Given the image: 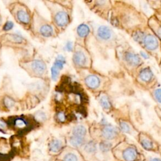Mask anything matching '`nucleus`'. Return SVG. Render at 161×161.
<instances>
[{
	"label": "nucleus",
	"instance_id": "obj_1",
	"mask_svg": "<svg viewBox=\"0 0 161 161\" xmlns=\"http://www.w3.org/2000/svg\"><path fill=\"white\" fill-rule=\"evenodd\" d=\"M53 20L58 26L64 27L69 23V16L65 11H58L53 15Z\"/></svg>",
	"mask_w": 161,
	"mask_h": 161
},
{
	"label": "nucleus",
	"instance_id": "obj_2",
	"mask_svg": "<svg viewBox=\"0 0 161 161\" xmlns=\"http://www.w3.org/2000/svg\"><path fill=\"white\" fill-rule=\"evenodd\" d=\"M145 47L149 50H155L158 45L157 38L152 35H145L142 41Z\"/></svg>",
	"mask_w": 161,
	"mask_h": 161
},
{
	"label": "nucleus",
	"instance_id": "obj_3",
	"mask_svg": "<svg viewBox=\"0 0 161 161\" xmlns=\"http://www.w3.org/2000/svg\"><path fill=\"white\" fill-rule=\"evenodd\" d=\"M30 67L32 70V72L38 75H42L46 70V65L45 62L40 60H35L31 64Z\"/></svg>",
	"mask_w": 161,
	"mask_h": 161
},
{
	"label": "nucleus",
	"instance_id": "obj_4",
	"mask_svg": "<svg viewBox=\"0 0 161 161\" xmlns=\"http://www.w3.org/2000/svg\"><path fill=\"white\" fill-rule=\"evenodd\" d=\"M122 157L125 161H135L138 157V151L133 147H128L123 150Z\"/></svg>",
	"mask_w": 161,
	"mask_h": 161
},
{
	"label": "nucleus",
	"instance_id": "obj_5",
	"mask_svg": "<svg viewBox=\"0 0 161 161\" xmlns=\"http://www.w3.org/2000/svg\"><path fill=\"white\" fill-rule=\"evenodd\" d=\"M117 134V129L112 125H106L102 130V136L107 140L114 138Z\"/></svg>",
	"mask_w": 161,
	"mask_h": 161
},
{
	"label": "nucleus",
	"instance_id": "obj_6",
	"mask_svg": "<svg viewBox=\"0 0 161 161\" xmlns=\"http://www.w3.org/2000/svg\"><path fill=\"white\" fill-rule=\"evenodd\" d=\"M98 37L103 40H109L113 35V31L111 29L105 25L100 26L97 31Z\"/></svg>",
	"mask_w": 161,
	"mask_h": 161
},
{
	"label": "nucleus",
	"instance_id": "obj_7",
	"mask_svg": "<svg viewBox=\"0 0 161 161\" xmlns=\"http://www.w3.org/2000/svg\"><path fill=\"white\" fill-rule=\"evenodd\" d=\"M16 18L20 23L27 25L30 21V16L28 12L25 9L20 8L16 12Z\"/></svg>",
	"mask_w": 161,
	"mask_h": 161
},
{
	"label": "nucleus",
	"instance_id": "obj_8",
	"mask_svg": "<svg viewBox=\"0 0 161 161\" xmlns=\"http://www.w3.org/2000/svg\"><path fill=\"white\" fill-rule=\"evenodd\" d=\"M125 60L128 64L133 66L138 65L141 62V59L138 55L132 52H128L125 54Z\"/></svg>",
	"mask_w": 161,
	"mask_h": 161
},
{
	"label": "nucleus",
	"instance_id": "obj_9",
	"mask_svg": "<svg viewBox=\"0 0 161 161\" xmlns=\"http://www.w3.org/2000/svg\"><path fill=\"white\" fill-rule=\"evenodd\" d=\"M73 62L77 66H82L86 62V56L80 50L76 51L73 55Z\"/></svg>",
	"mask_w": 161,
	"mask_h": 161
},
{
	"label": "nucleus",
	"instance_id": "obj_10",
	"mask_svg": "<svg viewBox=\"0 0 161 161\" xmlns=\"http://www.w3.org/2000/svg\"><path fill=\"white\" fill-rule=\"evenodd\" d=\"M85 83L89 87L96 89L100 84V79L95 75H89L85 79Z\"/></svg>",
	"mask_w": 161,
	"mask_h": 161
},
{
	"label": "nucleus",
	"instance_id": "obj_11",
	"mask_svg": "<svg viewBox=\"0 0 161 161\" xmlns=\"http://www.w3.org/2000/svg\"><path fill=\"white\" fill-rule=\"evenodd\" d=\"M40 34L44 37H50L53 34V29L52 26L47 23H43L38 28Z\"/></svg>",
	"mask_w": 161,
	"mask_h": 161
},
{
	"label": "nucleus",
	"instance_id": "obj_12",
	"mask_svg": "<svg viewBox=\"0 0 161 161\" xmlns=\"http://www.w3.org/2000/svg\"><path fill=\"white\" fill-rule=\"evenodd\" d=\"M63 148L62 142L58 139L52 140L49 143V150L50 152L56 153L59 152Z\"/></svg>",
	"mask_w": 161,
	"mask_h": 161
},
{
	"label": "nucleus",
	"instance_id": "obj_13",
	"mask_svg": "<svg viewBox=\"0 0 161 161\" xmlns=\"http://www.w3.org/2000/svg\"><path fill=\"white\" fill-rule=\"evenodd\" d=\"M87 130L83 125H77L72 129V136L84 138L86 135Z\"/></svg>",
	"mask_w": 161,
	"mask_h": 161
},
{
	"label": "nucleus",
	"instance_id": "obj_14",
	"mask_svg": "<svg viewBox=\"0 0 161 161\" xmlns=\"http://www.w3.org/2000/svg\"><path fill=\"white\" fill-rule=\"evenodd\" d=\"M12 124L15 128L21 130H25L28 127L27 121L22 118H16L14 119L12 121Z\"/></svg>",
	"mask_w": 161,
	"mask_h": 161
},
{
	"label": "nucleus",
	"instance_id": "obj_15",
	"mask_svg": "<svg viewBox=\"0 0 161 161\" xmlns=\"http://www.w3.org/2000/svg\"><path fill=\"white\" fill-rule=\"evenodd\" d=\"M153 73L152 70L148 68L143 69L140 73V78L144 82L150 81L153 77Z\"/></svg>",
	"mask_w": 161,
	"mask_h": 161
},
{
	"label": "nucleus",
	"instance_id": "obj_16",
	"mask_svg": "<svg viewBox=\"0 0 161 161\" xmlns=\"http://www.w3.org/2000/svg\"><path fill=\"white\" fill-rule=\"evenodd\" d=\"M90 28L88 25L86 24L80 25L77 28V35L80 37H85L89 33Z\"/></svg>",
	"mask_w": 161,
	"mask_h": 161
},
{
	"label": "nucleus",
	"instance_id": "obj_17",
	"mask_svg": "<svg viewBox=\"0 0 161 161\" xmlns=\"http://www.w3.org/2000/svg\"><path fill=\"white\" fill-rule=\"evenodd\" d=\"M85 142V138L82 137H78L75 136H72L69 139V142L72 146L74 147H79L82 146Z\"/></svg>",
	"mask_w": 161,
	"mask_h": 161
},
{
	"label": "nucleus",
	"instance_id": "obj_18",
	"mask_svg": "<svg viewBox=\"0 0 161 161\" xmlns=\"http://www.w3.org/2000/svg\"><path fill=\"white\" fill-rule=\"evenodd\" d=\"M84 149L87 153H94L97 150V145L94 142L89 141L85 144Z\"/></svg>",
	"mask_w": 161,
	"mask_h": 161
},
{
	"label": "nucleus",
	"instance_id": "obj_19",
	"mask_svg": "<svg viewBox=\"0 0 161 161\" xmlns=\"http://www.w3.org/2000/svg\"><path fill=\"white\" fill-rule=\"evenodd\" d=\"M6 38L8 41L14 43H21L23 41V37L16 34L6 35Z\"/></svg>",
	"mask_w": 161,
	"mask_h": 161
},
{
	"label": "nucleus",
	"instance_id": "obj_20",
	"mask_svg": "<svg viewBox=\"0 0 161 161\" xmlns=\"http://www.w3.org/2000/svg\"><path fill=\"white\" fill-rule=\"evenodd\" d=\"M112 147V144L108 140L101 142L99 145V150L102 153H107L110 151Z\"/></svg>",
	"mask_w": 161,
	"mask_h": 161
},
{
	"label": "nucleus",
	"instance_id": "obj_21",
	"mask_svg": "<svg viewBox=\"0 0 161 161\" xmlns=\"http://www.w3.org/2000/svg\"><path fill=\"white\" fill-rule=\"evenodd\" d=\"M65 63V58L62 55H59L55 59L53 66L55 67L56 68H57L58 69H59L60 70L64 67V65Z\"/></svg>",
	"mask_w": 161,
	"mask_h": 161
},
{
	"label": "nucleus",
	"instance_id": "obj_22",
	"mask_svg": "<svg viewBox=\"0 0 161 161\" xmlns=\"http://www.w3.org/2000/svg\"><path fill=\"white\" fill-rule=\"evenodd\" d=\"M141 145L145 150H152L153 147V142L147 138H143L140 141Z\"/></svg>",
	"mask_w": 161,
	"mask_h": 161
},
{
	"label": "nucleus",
	"instance_id": "obj_23",
	"mask_svg": "<svg viewBox=\"0 0 161 161\" xmlns=\"http://www.w3.org/2000/svg\"><path fill=\"white\" fill-rule=\"evenodd\" d=\"M63 161H78V157L75 153L68 152L63 157Z\"/></svg>",
	"mask_w": 161,
	"mask_h": 161
},
{
	"label": "nucleus",
	"instance_id": "obj_24",
	"mask_svg": "<svg viewBox=\"0 0 161 161\" xmlns=\"http://www.w3.org/2000/svg\"><path fill=\"white\" fill-rule=\"evenodd\" d=\"M100 104L104 109H109L111 107V103L106 96H103L100 99Z\"/></svg>",
	"mask_w": 161,
	"mask_h": 161
},
{
	"label": "nucleus",
	"instance_id": "obj_25",
	"mask_svg": "<svg viewBox=\"0 0 161 161\" xmlns=\"http://www.w3.org/2000/svg\"><path fill=\"white\" fill-rule=\"evenodd\" d=\"M60 72V70L56 68L54 66H52L51 68V75H52V79L53 80H56L58 77Z\"/></svg>",
	"mask_w": 161,
	"mask_h": 161
},
{
	"label": "nucleus",
	"instance_id": "obj_26",
	"mask_svg": "<svg viewBox=\"0 0 161 161\" xmlns=\"http://www.w3.org/2000/svg\"><path fill=\"white\" fill-rule=\"evenodd\" d=\"M4 104L6 107H7L8 108H12L14 105V100L13 99H11V97L7 96V97H6L4 98Z\"/></svg>",
	"mask_w": 161,
	"mask_h": 161
},
{
	"label": "nucleus",
	"instance_id": "obj_27",
	"mask_svg": "<svg viewBox=\"0 0 161 161\" xmlns=\"http://www.w3.org/2000/svg\"><path fill=\"white\" fill-rule=\"evenodd\" d=\"M119 126H120L121 130L123 132H125V133H130V131H131V128H130V126H129L128 124L127 123H126V122H123V121L121 122L120 124H119Z\"/></svg>",
	"mask_w": 161,
	"mask_h": 161
},
{
	"label": "nucleus",
	"instance_id": "obj_28",
	"mask_svg": "<svg viewBox=\"0 0 161 161\" xmlns=\"http://www.w3.org/2000/svg\"><path fill=\"white\" fill-rule=\"evenodd\" d=\"M144 36H145L144 33L142 31H136L133 35V38L135 40V41L138 42H142Z\"/></svg>",
	"mask_w": 161,
	"mask_h": 161
},
{
	"label": "nucleus",
	"instance_id": "obj_29",
	"mask_svg": "<svg viewBox=\"0 0 161 161\" xmlns=\"http://www.w3.org/2000/svg\"><path fill=\"white\" fill-rule=\"evenodd\" d=\"M57 119L61 123H64L67 119V116L64 112L60 111L57 114Z\"/></svg>",
	"mask_w": 161,
	"mask_h": 161
},
{
	"label": "nucleus",
	"instance_id": "obj_30",
	"mask_svg": "<svg viewBox=\"0 0 161 161\" xmlns=\"http://www.w3.org/2000/svg\"><path fill=\"white\" fill-rule=\"evenodd\" d=\"M13 26H14L13 23L12 21H8L3 26V30H4V31H9V30H11L13 28Z\"/></svg>",
	"mask_w": 161,
	"mask_h": 161
},
{
	"label": "nucleus",
	"instance_id": "obj_31",
	"mask_svg": "<svg viewBox=\"0 0 161 161\" xmlns=\"http://www.w3.org/2000/svg\"><path fill=\"white\" fill-rule=\"evenodd\" d=\"M155 97L159 103H161V89H157L154 92Z\"/></svg>",
	"mask_w": 161,
	"mask_h": 161
},
{
	"label": "nucleus",
	"instance_id": "obj_32",
	"mask_svg": "<svg viewBox=\"0 0 161 161\" xmlns=\"http://www.w3.org/2000/svg\"><path fill=\"white\" fill-rule=\"evenodd\" d=\"M65 48L67 49V51H72V49H73V44H72V42H68L67 43H66V45H65Z\"/></svg>",
	"mask_w": 161,
	"mask_h": 161
},
{
	"label": "nucleus",
	"instance_id": "obj_33",
	"mask_svg": "<svg viewBox=\"0 0 161 161\" xmlns=\"http://www.w3.org/2000/svg\"><path fill=\"white\" fill-rule=\"evenodd\" d=\"M6 124L4 121H3V120L0 119V129L1 130H4L6 128Z\"/></svg>",
	"mask_w": 161,
	"mask_h": 161
},
{
	"label": "nucleus",
	"instance_id": "obj_34",
	"mask_svg": "<svg viewBox=\"0 0 161 161\" xmlns=\"http://www.w3.org/2000/svg\"><path fill=\"white\" fill-rule=\"evenodd\" d=\"M156 33L158 35V36L161 39V26H158L156 30Z\"/></svg>",
	"mask_w": 161,
	"mask_h": 161
},
{
	"label": "nucleus",
	"instance_id": "obj_35",
	"mask_svg": "<svg viewBox=\"0 0 161 161\" xmlns=\"http://www.w3.org/2000/svg\"><path fill=\"white\" fill-rule=\"evenodd\" d=\"M140 55H142V57H143L145 58H148V54L144 52H140Z\"/></svg>",
	"mask_w": 161,
	"mask_h": 161
},
{
	"label": "nucleus",
	"instance_id": "obj_36",
	"mask_svg": "<svg viewBox=\"0 0 161 161\" xmlns=\"http://www.w3.org/2000/svg\"><path fill=\"white\" fill-rule=\"evenodd\" d=\"M150 161H161V160H160L159 158H157V157H153V158H150Z\"/></svg>",
	"mask_w": 161,
	"mask_h": 161
}]
</instances>
